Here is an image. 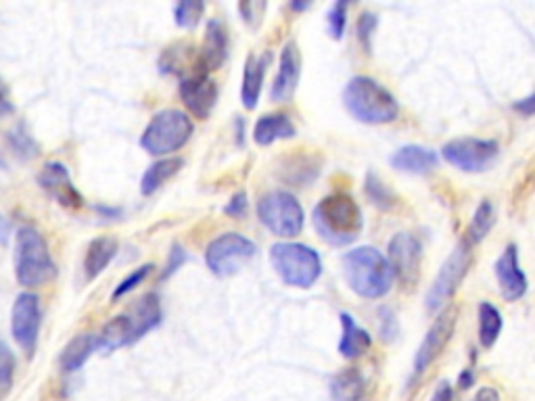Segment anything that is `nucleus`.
I'll use <instances>...</instances> for the list:
<instances>
[{"instance_id": "f8f14e48", "label": "nucleus", "mask_w": 535, "mask_h": 401, "mask_svg": "<svg viewBox=\"0 0 535 401\" xmlns=\"http://www.w3.org/2000/svg\"><path fill=\"white\" fill-rule=\"evenodd\" d=\"M421 243L410 232H398L389 243V266L393 276H398L402 285H416L421 274Z\"/></svg>"}, {"instance_id": "37998d69", "label": "nucleus", "mask_w": 535, "mask_h": 401, "mask_svg": "<svg viewBox=\"0 0 535 401\" xmlns=\"http://www.w3.org/2000/svg\"><path fill=\"white\" fill-rule=\"evenodd\" d=\"M533 105H535V97H533V94H529L527 99L515 103V109H517L519 113H523L525 117H531V115H533Z\"/></svg>"}, {"instance_id": "c85d7f7f", "label": "nucleus", "mask_w": 535, "mask_h": 401, "mask_svg": "<svg viewBox=\"0 0 535 401\" xmlns=\"http://www.w3.org/2000/svg\"><path fill=\"white\" fill-rule=\"evenodd\" d=\"M364 379L356 368L337 374L331 385V395L335 401H362L364 397Z\"/></svg>"}, {"instance_id": "ddd939ff", "label": "nucleus", "mask_w": 535, "mask_h": 401, "mask_svg": "<svg viewBox=\"0 0 535 401\" xmlns=\"http://www.w3.org/2000/svg\"><path fill=\"white\" fill-rule=\"evenodd\" d=\"M456 320H458L456 308H448L437 316V320L429 328V333L425 335L421 347H418V351H416V358H414V372L416 374L425 372L439 358V353L446 349V345L454 337Z\"/></svg>"}, {"instance_id": "423d86ee", "label": "nucleus", "mask_w": 535, "mask_h": 401, "mask_svg": "<svg viewBox=\"0 0 535 401\" xmlns=\"http://www.w3.org/2000/svg\"><path fill=\"white\" fill-rule=\"evenodd\" d=\"M272 266L287 285L297 289H310L322 274L320 255L299 243H276L270 249Z\"/></svg>"}, {"instance_id": "c756f323", "label": "nucleus", "mask_w": 535, "mask_h": 401, "mask_svg": "<svg viewBox=\"0 0 535 401\" xmlns=\"http://www.w3.org/2000/svg\"><path fill=\"white\" fill-rule=\"evenodd\" d=\"M494 224H496V209L490 201L485 199V201H481V205L475 211L471 228L467 232V241L475 247L477 243H481L487 237V234H490Z\"/></svg>"}, {"instance_id": "f3484780", "label": "nucleus", "mask_w": 535, "mask_h": 401, "mask_svg": "<svg viewBox=\"0 0 535 401\" xmlns=\"http://www.w3.org/2000/svg\"><path fill=\"white\" fill-rule=\"evenodd\" d=\"M301 76V55L295 42L285 44V49L281 53V65H278V74L272 84L270 97L276 103H287L297 90Z\"/></svg>"}, {"instance_id": "9d476101", "label": "nucleus", "mask_w": 535, "mask_h": 401, "mask_svg": "<svg viewBox=\"0 0 535 401\" xmlns=\"http://www.w3.org/2000/svg\"><path fill=\"white\" fill-rule=\"evenodd\" d=\"M498 143L496 140H481V138H456L444 147V159L452 163L454 168L462 172H483L492 165L498 157Z\"/></svg>"}, {"instance_id": "473e14b6", "label": "nucleus", "mask_w": 535, "mask_h": 401, "mask_svg": "<svg viewBox=\"0 0 535 401\" xmlns=\"http://www.w3.org/2000/svg\"><path fill=\"white\" fill-rule=\"evenodd\" d=\"M366 195L370 197L372 203L379 205V207H389L393 203L391 191L375 174H368V178H366Z\"/></svg>"}, {"instance_id": "5701e85b", "label": "nucleus", "mask_w": 535, "mask_h": 401, "mask_svg": "<svg viewBox=\"0 0 535 401\" xmlns=\"http://www.w3.org/2000/svg\"><path fill=\"white\" fill-rule=\"evenodd\" d=\"M118 241L113 237H99L88 245L86 257H84V272L88 280H95L105 272V268L113 262V257L118 255Z\"/></svg>"}, {"instance_id": "bb28decb", "label": "nucleus", "mask_w": 535, "mask_h": 401, "mask_svg": "<svg viewBox=\"0 0 535 401\" xmlns=\"http://www.w3.org/2000/svg\"><path fill=\"white\" fill-rule=\"evenodd\" d=\"M182 165H184V159H180V157H168V159H161V161L153 163L143 176L141 193L145 197L157 193L161 186H164L168 180H172L182 170Z\"/></svg>"}, {"instance_id": "49530a36", "label": "nucleus", "mask_w": 535, "mask_h": 401, "mask_svg": "<svg viewBox=\"0 0 535 401\" xmlns=\"http://www.w3.org/2000/svg\"><path fill=\"white\" fill-rule=\"evenodd\" d=\"M310 5H293V9H297V11H304V9H308Z\"/></svg>"}, {"instance_id": "9b49d317", "label": "nucleus", "mask_w": 535, "mask_h": 401, "mask_svg": "<svg viewBox=\"0 0 535 401\" xmlns=\"http://www.w3.org/2000/svg\"><path fill=\"white\" fill-rule=\"evenodd\" d=\"M40 299L34 293H21L15 303H13V314H11V333L17 345L32 356L36 345H38V335H40Z\"/></svg>"}, {"instance_id": "4468645a", "label": "nucleus", "mask_w": 535, "mask_h": 401, "mask_svg": "<svg viewBox=\"0 0 535 401\" xmlns=\"http://www.w3.org/2000/svg\"><path fill=\"white\" fill-rule=\"evenodd\" d=\"M38 184L49 193L59 205L67 209H80L84 205V197L80 195L78 188L74 186L72 178L63 163L49 161L38 174Z\"/></svg>"}, {"instance_id": "cd10ccee", "label": "nucleus", "mask_w": 535, "mask_h": 401, "mask_svg": "<svg viewBox=\"0 0 535 401\" xmlns=\"http://www.w3.org/2000/svg\"><path fill=\"white\" fill-rule=\"evenodd\" d=\"M502 314L498 312L496 305L483 301L479 305V341L485 349H490L496 345L500 333H502Z\"/></svg>"}, {"instance_id": "1a4fd4ad", "label": "nucleus", "mask_w": 535, "mask_h": 401, "mask_svg": "<svg viewBox=\"0 0 535 401\" xmlns=\"http://www.w3.org/2000/svg\"><path fill=\"white\" fill-rule=\"evenodd\" d=\"M258 247L239 232H226L222 237L209 243L205 251L207 268L216 276H230L239 272L249 259L255 255Z\"/></svg>"}, {"instance_id": "2f4dec72", "label": "nucleus", "mask_w": 535, "mask_h": 401, "mask_svg": "<svg viewBox=\"0 0 535 401\" xmlns=\"http://www.w3.org/2000/svg\"><path fill=\"white\" fill-rule=\"evenodd\" d=\"M15 374V356L13 351L0 341V393H7L13 385Z\"/></svg>"}, {"instance_id": "4be33fe9", "label": "nucleus", "mask_w": 535, "mask_h": 401, "mask_svg": "<svg viewBox=\"0 0 535 401\" xmlns=\"http://www.w3.org/2000/svg\"><path fill=\"white\" fill-rule=\"evenodd\" d=\"M341 326H343V335H341V343H339L341 356L347 360H356V358L364 356V353L372 345L370 335L350 314H341Z\"/></svg>"}, {"instance_id": "6ab92c4d", "label": "nucleus", "mask_w": 535, "mask_h": 401, "mask_svg": "<svg viewBox=\"0 0 535 401\" xmlns=\"http://www.w3.org/2000/svg\"><path fill=\"white\" fill-rule=\"evenodd\" d=\"M437 153L427 149V147H418V145H408L402 147L400 151H395L391 157V168L408 172V174H427L433 168H437Z\"/></svg>"}, {"instance_id": "ea45409f", "label": "nucleus", "mask_w": 535, "mask_h": 401, "mask_svg": "<svg viewBox=\"0 0 535 401\" xmlns=\"http://www.w3.org/2000/svg\"><path fill=\"white\" fill-rule=\"evenodd\" d=\"M186 262V253L182 251V247L180 245H174L172 247V251H170V257H168V264H166V270H164V274H161V278H168V276H172L182 264Z\"/></svg>"}, {"instance_id": "b1692460", "label": "nucleus", "mask_w": 535, "mask_h": 401, "mask_svg": "<svg viewBox=\"0 0 535 401\" xmlns=\"http://www.w3.org/2000/svg\"><path fill=\"white\" fill-rule=\"evenodd\" d=\"M134 341H138L134 333V324L128 318V314H122V316H115L111 322H107L105 328L101 330V335H97V349L109 353L124 345H130Z\"/></svg>"}, {"instance_id": "c9c22d12", "label": "nucleus", "mask_w": 535, "mask_h": 401, "mask_svg": "<svg viewBox=\"0 0 535 401\" xmlns=\"http://www.w3.org/2000/svg\"><path fill=\"white\" fill-rule=\"evenodd\" d=\"M347 9H350V5L347 3H335L331 13H329V34L331 38L335 40H341L343 38V32H345V26H347Z\"/></svg>"}, {"instance_id": "a211bd4d", "label": "nucleus", "mask_w": 535, "mask_h": 401, "mask_svg": "<svg viewBox=\"0 0 535 401\" xmlns=\"http://www.w3.org/2000/svg\"><path fill=\"white\" fill-rule=\"evenodd\" d=\"M228 53V36L222 26V21L209 19L205 28V40L197 59V74L207 76L209 72H216L222 67Z\"/></svg>"}, {"instance_id": "7c9ffc66", "label": "nucleus", "mask_w": 535, "mask_h": 401, "mask_svg": "<svg viewBox=\"0 0 535 401\" xmlns=\"http://www.w3.org/2000/svg\"><path fill=\"white\" fill-rule=\"evenodd\" d=\"M203 11H205L203 3H178L174 9V17H176V23L180 28L193 30L199 26Z\"/></svg>"}, {"instance_id": "f257e3e1", "label": "nucleus", "mask_w": 535, "mask_h": 401, "mask_svg": "<svg viewBox=\"0 0 535 401\" xmlns=\"http://www.w3.org/2000/svg\"><path fill=\"white\" fill-rule=\"evenodd\" d=\"M343 272L354 293L364 299H381L391 291L393 270L389 259L375 247H358L343 255Z\"/></svg>"}, {"instance_id": "a878e982", "label": "nucleus", "mask_w": 535, "mask_h": 401, "mask_svg": "<svg viewBox=\"0 0 535 401\" xmlns=\"http://www.w3.org/2000/svg\"><path fill=\"white\" fill-rule=\"evenodd\" d=\"M95 351H97V335L82 333L65 345L61 358H59V364L65 372H76L88 362V358Z\"/></svg>"}, {"instance_id": "39448f33", "label": "nucleus", "mask_w": 535, "mask_h": 401, "mask_svg": "<svg viewBox=\"0 0 535 401\" xmlns=\"http://www.w3.org/2000/svg\"><path fill=\"white\" fill-rule=\"evenodd\" d=\"M193 132L195 126L191 122V117L184 111L178 109L159 111L145 128L141 136V147L155 157H164L189 143Z\"/></svg>"}, {"instance_id": "20e7f679", "label": "nucleus", "mask_w": 535, "mask_h": 401, "mask_svg": "<svg viewBox=\"0 0 535 401\" xmlns=\"http://www.w3.org/2000/svg\"><path fill=\"white\" fill-rule=\"evenodd\" d=\"M314 226L329 245H350L362 230V211L350 195L324 197L314 209Z\"/></svg>"}, {"instance_id": "0eeeda50", "label": "nucleus", "mask_w": 535, "mask_h": 401, "mask_svg": "<svg viewBox=\"0 0 535 401\" xmlns=\"http://www.w3.org/2000/svg\"><path fill=\"white\" fill-rule=\"evenodd\" d=\"M258 216L262 224L281 239H293L304 228V209L287 191H274L258 203Z\"/></svg>"}, {"instance_id": "f704fd0d", "label": "nucleus", "mask_w": 535, "mask_h": 401, "mask_svg": "<svg viewBox=\"0 0 535 401\" xmlns=\"http://www.w3.org/2000/svg\"><path fill=\"white\" fill-rule=\"evenodd\" d=\"M377 26H379V19L375 13H362L360 19H358V40L360 44L364 46V51L370 53V44H372V36H375L377 32Z\"/></svg>"}, {"instance_id": "79ce46f5", "label": "nucleus", "mask_w": 535, "mask_h": 401, "mask_svg": "<svg viewBox=\"0 0 535 401\" xmlns=\"http://www.w3.org/2000/svg\"><path fill=\"white\" fill-rule=\"evenodd\" d=\"M11 111H13V105H11V97H9V88L3 80H0V115H7Z\"/></svg>"}, {"instance_id": "7ed1b4c3", "label": "nucleus", "mask_w": 535, "mask_h": 401, "mask_svg": "<svg viewBox=\"0 0 535 401\" xmlns=\"http://www.w3.org/2000/svg\"><path fill=\"white\" fill-rule=\"evenodd\" d=\"M15 276L26 289L49 285L57 276L49 245L34 226H23L15 234Z\"/></svg>"}, {"instance_id": "a18cd8bd", "label": "nucleus", "mask_w": 535, "mask_h": 401, "mask_svg": "<svg viewBox=\"0 0 535 401\" xmlns=\"http://www.w3.org/2000/svg\"><path fill=\"white\" fill-rule=\"evenodd\" d=\"M473 381H475V374H473L471 368H469V370H464V372L460 374V387H462V389H469V387L473 385Z\"/></svg>"}, {"instance_id": "4c0bfd02", "label": "nucleus", "mask_w": 535, "mask_h": 401, "mask_svg": "<svg viewBox=\"0 0 535 401\" xmlns=\"http://www.w3.org/2000/svg\"><path fill=\"white\" fill-rule=\"evenodd\" d=\"M395 335H398V320L389 308H385L381 310V337L383 341H393Z\"/></svg>"}, {"instance_id": "72a5a7b5", "label": "nucleus", "mask_w": 535, "mask_h": 401, "mask_svg": "<svg viewBox=\"0 0 535 401\" xmlns=\"http://www.w3.org/2000/svg\"><path fill=\"white\" fill-rule=\"evenodd\" d=\"M151 270H153V266H151V264H145V266H141V268H136V270H134V272H132L128 278H124V280L120 282L118 289L113 291L111 299L115 301V299H120V297L128 295L130 291H134L138 285H141V282H145V280H147V276L151 274Z\"/></svg>"}, {"instance_id": "2eb2a0df", "label": "nucleus", "mask_w": 535, "mask_h": 401, "mask_svg": "<svg viewBox=\"0 0 535 401\" xmlns=\"http://www.w3.org/2000/svg\"><path fill=\"white\" fill-rule=\"evenodd\" d=\"M180 97H182V103L189 107V111L195 117H199V120H207L218 103V86L207 76L193 74L182 80Z\"/></svg>"}, {"instance_id": "6e6552de", "label": "nucleus", "mask_w": 535, "mask_h": 401, "mask_svg": "<svg viewBox=\"0 0 535 401\" xmlns=\"http://www.w3.org/2000/svg\"><path fill=\"white\" fill-rule=\"evenodd\" d=\"M471 262H473V245L467 239H462L456 245V249L448 255L427 293V308L431 312L441 310L454 297V293L462 285L464 276L471 270Z\"/></svg>"}, {"instance_id": "412c9836", "label": "nucleus", "mask_w": 535, "mask_h": 401, "mask_svg": "<svg viewBox=\"0 0 535 401\" xmlns=\"http://www.w3.org/2000/svg\"><path fill=\"white\" fill-rule=\"evenodd\" d=\"M293 136H295V126L291 122V117L285 113L264 115L258 122H255V128H253V140L260 147H270L272 143H276V140L293 138Z\"/></svg>"}, {"instance_id": "e433bc0d", "label": "nucleus", "mask_w": 535, "mask_h": 401, "mask_svg": "<svg viewBox=\"0 0 535 401\" xmlns=\"http://www.w3.org/2000/svg\"><path fill=\"white\" fill-rule=\"evenodd\" d=\"M266 7H268L266 3H253V0H251V3H241L239 11H241L243 19L255 30V28H260Z\"/></svg>"}, {"instance_id": "c03bdc74", "label": "nucleus", "mask_w": 535, "mask_h": 401, "mask_svg": "<svg viewBox=\"0 0 535 401\" xmlns=\"http://www.w3.org/2000/svg\"><path fill=\"white\" fill-rule=\"evenodd\" d=\"M473 401H500V395L492 387H483V389H479V393L475 395Z\"/></svg>"}, {"instance_id": "a19ab883", "label": "nucleus", "mask_w": 535, "mask_h": 401, "mask_svg": "<svg viewBox=\"0 0 535 401\" xmlns=\"http://www.w3.org/2000/svg\"><path fill=\"white\" fill-rule=\"evenodd\" d=\"M431 401H458V399H456V393L450 387V383H439Z\"/></svg>"}, {"instance_id": "393cba45", "label": "nucleus", "mask_w": 535, "mask_h": 401, "mask_svg": "<svg viewBox=\"0 0 535 401\" xmlns=\"http://www.w3.org/2000/svg\"><path fill=\"white\" fill-rule=\"evenodd\" d=\"M128 318L134 324L136 339H141L143 335H147L149 330H153L161 322V303H159V297L155 293H149V295L138 299L132 305V310H130Z\"/></svg>"}, {"instance_id": "aec40b11", "label": "nucleus", "mask_w": 535, "mask_h": 401, "mask_svg": "<svg viewBox=\"0 0 535 401\" xmlns=\"http://www.w3.org/2000/svg\"><path fill=\"white\" fill-rule=\"evenodd\" d=\"M268 63H270V53H264L260 57L258 55H249L247 57L245 74H243V88H241V99H243L245 109L258 107Z\"/></svg>"}, {"instance_id": "f03ea898", "label": "nucleus", "mask_w": 535, "mask_h": 401, "mask_svg": "<svg viewBox=\"0 0 535 401\" xmlns=\"http://www.w3.org/2000/svg\"><path fill=\"white\" fill-rule=\"evenodd\" d=\"M345 109L364 124H391L398 120L400 105L393 94L368 76H356L343 90Z\"/></svg>"}, {"instance_id": "58836bf2", "label": "nucleus", "mask_w": 535, "mask_h": 401, "mask_svg": "<svg viewBox=\"0 0 535 401\" xmlns=\"http://www.w3.org/2000/svg\"><path fill=\"white\" fill-rule=\"evenodd\" d=\"M245 211H247V195L243 191L232 197L230 203L224 207V214L232 218H243Z\"/></svg>"}, {"instance_id": "dca6fc26", "label": "nucleus", "mask_w": 535, "mask_h": 401, "mask_svg": "<svg viewBox=\"0 0 535 401\" xmlns=\"http://www.w3.org/2000/svg\"><path fill=\"white\" fill-rule=\"evenodd\" d=\"M496 278L500 295L506 301H517L527 293V276L519 264V251L515 245H508L496 262Z\"/></svg>"}]
</instances>
